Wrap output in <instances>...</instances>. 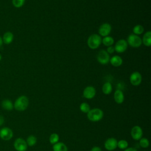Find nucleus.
<instances>
[{"label": "nucleus", "instance_id": "f257e3e1", "mask_svg": "<svg viewBox=\"0 0 151 151\" xmlns=\"http://www.w3.org/2000/svg\"><path fill=\"white\" fill-rule=\"evenodd\" d=\"M29 104V100L25 96H21L17 99L14 104V107L18 111H24L26 110Z\"/></svg>", "mask_w": 151, "mask_h": 151}, {"label": "nucleus", "instance_id": "f03ea898", "mask_svg": "<svg viewBox=\"0 0 151 151\" xmlns=\"http://www.w3.org/2000/svg\"><path fill=\"white\" fill-rule=\"evenodd\" d=\"M101 43V38L99 34H93L90 35L87 39V45L88 47L92 50H94L99 47Z\"/></svg>", "mask_w": 151, "mask_h": 151}, {"label": "nucleus", "instance_id": "7ed1b4c3", "mask_svg": "<svg viewBox=\"0 0 151 151\" xmlns=\"http://www.w3.org/2000/svg\"><path fill=\"white\" fill-rule=\"evenodd\" d=\"M103 117V111L98 108L90 109L87 113V118L91 122H98Z\"/></svg>", "mask_w": 151, "mask_h": 151}, {"label": "nucleus", "instance_id": "20e7f679", "mask_svg": "<svg viewBox=\"0 0 151 151\" xmlns=\"http://www.w3.org/2000/svg\"><path fill=\"white\" fill-rule=\"evenodd\" d=\"M126 41L128 45L134 48L139 47L142 44V38L139 35H135L134 34H130L127 37Z\"/></svg>", "mask_w": 151, "mask_h": 151}, {"label": "nucleus", "instance_id": "39448f33", "mask_svg": "<svg viewBox=\"0 0 151 151\" xmlns=\"http://www.w3.org/2000/svg\"><path fill=\"white\" fill-rule=\"evenodd\" d=\"M110 55L107 53V52L104 50H100L97 55V61L102 64V65H106L109 63L110 61Z\"/></svg>", "mask_w": 151, "mask_h": 151}, {"label": "nucleus", "instance_id": "423d86ee", "mask_svg": "<svg viewBox=\"0 0 151 151\" xmlns=\"http://www.w3.org/2000/svg\"><path fill=\"white\" fill-rule=\"evenodd\" d=\"M127 46L128 44L126 40L124 39H120L116 42L114 48L115 51L117 53H122L127 50Z\"/></svg>", "mask_w": 151, "mask_h": 151}, {"label": "nucleus", "instance_id": "0eeeda50", "mask_svg": "<svg viewBox=\"0 0 151 151\" xmlns=\"http://www.w3.org/2000/svg\"><path fill=\"white\" fill-rule=\"evenodd\" d=\"M111 31V26L109 23L102 24L99 28V35L101 37L108 36Z\"/></svg>", "mask_w": 151, "mask_h": 151}, {"label": "nucleus", "instance_id": "6e6552de", "mask_svg": "<svg viewBox=\"0 0 151 151\" xmlns=\"http://www.w3.org/2000/svg\"><path fill=\"white\" fill-rule=\"evenodd\" d=\"M130 82L134 86H139L142 83V77L141 74L138 71L133 72L130 76Z\"/></svg>", "mask_w": 151, "mask_h": 151}, {"label": "nucleus", "instance_id": "1a4fd4ad", "mask_svg": "<svg viewBox=\"0 0 151 151\" xmlns=\"http://www.w3.org/2000/svg\"><path fill=\"white\" fill-rule=\"evenodd\" d=\"M14 146L17 151H25L27 149L28 145L25 140L22 138H18L15 140Z\"/></svg>", "mask_w": 151, "mask_h": 151}, {"label": "nucleus", "instance_id": "9d476101", "mask_svg": "<svg viewBox=\"0 0 151 151\" xmlns=\"http://www.w3.org/2000/svg\"><path fill=\"white\" fill-rule=\"evenodd\" d=\"M13 136L12 130L6 127H4L0 130V137L4 140H9Z\"/></svg>", "mask_w": 151, "mask_h": 151}, {"label": "nucleus", "instance_id": "9b49d317", "mask_svg": "<svg viewBox=\"0 0 151 151\" xmlns=\"http://www.w3.org/2000/svg\"><path fill=\"white\" fill-rule=\"evenodd\" d=\"M131 136L132 137L136 140H140L143 135V131L142 128L139 126H134L132 127L131 130Z\"/></svg>", "mask_w": 151, "mask_h": 151}, {"label": "nucleus", "instance_id": "f8f14e48", "mask_svg": "<svg viewBox=\"0 0 151 151\" xmlns=\"http://www.w3.org/2000/svg\"><path fill=\"white\" fill-rule=\"evenodd\" d=\"M96 93V91L95 88L93 86H88L86 87L83 90V96L86 99H91L94 97Z\"/></svg>", "mask_w": 151, "mask_h": 151}, {"label": "nucleus", "instance_id": "ddd939ff", "mask_svg": "<svg viewBox=\"0 0 151 151\" xmlns=\"http://www.w3.org/2000/svg\"><path fill=\"white\" fill-rule=\"evenodd\" d=\"M104 147L106 149L109 151L114 150L117 147V141L113 137L107 139L104 143Z\"/></svg>", "mask_w": 151, "mask_h": 151}, {"label": "nucleus", "instance_id": "4468645a", "mask_svg": "<svg viewBox=\"0 0 151 151\" xmlns=\"http://www.w3.org/2000/svg\"><path fill=\"white\" fill-rule=\"evenodd\" d=\"M114 99L117 104L122 103L124 101V96L123 91L119 89L116 90L114 93Z\"/></svg>", "mask_w": 151, "mask_h": 151}, {"label": "nucleus", "instance_id": "2eb2a0df", "mask_svg": "<svg viewBox=\"0 0 151 151\" xmlns=\"http://www.w3.org/2000/svg\"><path fill=\"white\" fill-rule=\"evenodd\" d=\"M109 62L114 67H119L123 63V59L119 55H114L110 58Z\"/></svg>", "mask_w": 151, "mask_h": 151}, {"label": "nucleus", "instance_id": "dca6fc26", "mask_svg": "<svg viewBox=\"0 0 151 151\" xmlns=\"http://www.w3.org/2000/svg\"><path fill=\"white\" fill-rule=\"evenodd\" d=\"M14 40V34L10 31H7L4 33L2 37V41L5 44H11Z\"/></svg>", "mask_w": 151, "mask_h": 151}, {"label": "nucleus", "instance_id": "f3484780", "mask_svg": "<svg viewBox=\"0 0 151 151\" xmlns=\"http://www.w3.org/2000/svg\"><path fill=\"white\" fill-rule=\"evenodd\" d=\"M142 43L146 47H150L151 45V32L150 31H147L142 40Z\"/></svg>", "mask_w": 151, "mask_h": 151}, {"label": "nucleus", "instance_id": "a211bd4d", "mask_svg": "<svg viewBox=\"0 0 151 151\" xmlns=\"http://www.w3.org/2000/svg\"><path fill=\"white\" fill-rule=\"evenodd\" d=\"M1 106L4 109L8 111L12 110L14 108V104L9 99H4L1 103Z\"/></svg>", "mask_w": 151, "mask_h": 151}, {"label": "nucleus", "instance_id": "6ab92c4d", "mask_svg": "<svg viewBox=\"0 0 151 151\" xmlns=\"http://www.w3.org/2000/svg\"><path fill=\"white\" fill-rule=\"evenodd\" d=\"M54 151H68L66 145L62 142H57L52 146Z\"/></svg>", "mask_w": 151, "mask_h": 151}, {"label": "nucleus", "instance_id": "aec40b11", "mask_svg": "<svg viewBox=\"0 0 151 151\" xmlns=\"http://www.w3.org/2000/svg\"><path fill=\"white\" fill-rule=\"evenodd\" d=\"M112 85L110 82H106L102 86V91L104 94L107 95L112 91Z\"/></svg>", "mask_w": 151, "mask_h": 151}, {"label": "nucleus", "instance_id": "412c9836", "mask_svg": "<svg viewBox=\"0 0 151 151\" xmlns=\"http://www.w3.org/2000/svg\"><path fill=\"white\" fill-rule=\"evenodd\" d=\"M114 38L110 36H106L104 37L103 39H101V42L107 47L111 46L114 44Z\"/></svg>", "mask_w": 151, "mask_h": 151}, {"label": "nucleus", "instance_id": "4be33fe9", "mask_svg": "<svg viewBox=\"0 0 151 151\" xmlns=\"http://www.w3.org/2000/svg\"><path fill=\"white\" fill-rule=\"evenodd\" d=\"M144 31V28L142 25L138 24L135 25L133 28V34L137 35L142 34Z\"/></svg>", "mask_w": 151, "mask_h": 151}, {"label": "nucleus", "instance_id": "5701e85b", "mask_svg": "<svg viewBox=\"0 0 151 151\" xmlns=\"http://www.w3.org/2000/svg\"><path fill=\"white\" fill-rule=\"evenodd\" d=\"M26 143L29 146H33L37 143V138L33 135L29 136L26 140Z\"/></svg>", "mask_w": 151, "mask_h": 151}, {"label": "nucleus", "instance_id": "b1692460", "mask_svg": "<svg viewBox=\"0 0 151 151\" xmlns=\"http://www.w3.org/2000/svg\"><path fill=\"white\" fill-rule=\"evenodd\" d=\"M50 142L51 144L54 145L58 142L59 140V136L57 133H52L50 136Z\"/></svg>", "mask_w": 151, "mask_h": 151}, {"label": "nucleus", "instance_id": "393cba45", "mask_svg": "<svg viewBox=\"0 0 151 151\" xmlns=\"http://www.w3.org/2000/svg\"><path fill=\"white\" fill-rule=\"evenodd\" d=\"M80 110L85 113H87L90 110V107L87 103H82L80 106Z\"/></svg>", "mask_w": 151, "mask_h": 151}, {"label": "nucleus", "instance_id": "a878e982", "mask_svg": "<svg viewBox=\"0 0 151 151\" xmlns=\"http://www.w3.org/2000/svg\"><path fill=\"white\" fill-rule=\"evenodd\" d=\"M25 0H12V5L14 6V7L17 8H19L22 7L25 4Z\"/></svg>", "mask_w": 151, "mask_h": 151}, {"label": "nucleus", "instance_id": "bb28decb", "mask_svg": "<svg viewBox=\"0 0 151 151\" xmlns=\"http://www.w3.org/2000/svg\"><path fill=\"white\" fill-rule=\"evenodd\" d=\"M128 146V143L126 140H120L117 142V147L120 149H126Z\"/></svg>", "mask_w": 151, "mask_h": 151}, {"label": "nucleus", "instance_id": "cd10ccee", "mask_svg": "<svg viewBox=\"0 0 151 151\" xmlns=\"http://www.w3.org/2000/svg\"><path fill=\"white\" fill-rule=\"evenodd\" d=\"M140 146L143 148H147L149 145V142L148 139L146 138H141L139 141Z\"/></svg>", "mask_w": 151, "mask_h": 151}, {"label": "nucleus", "instance_id": "c85d7f7f", "mask_svg": "<svg viewBox=\"0 0 151 151\" xmlns=\"http://www.w3.org/2000/svg\"><path fill=\"white\" fill-rule=\"evenodd\" d=\"M106 51L107 52V53H108L109 54H113V53L115 51L114 48V47H113L112 45H111V46L107 47V50H106Z\"/></svg>", "mask_w": 151, "mask_h": 151}, {"label": "nucleus", "instance_id": "c756f323", "mask_svg": "<svg viewBox=\"0 0 151 151\" xmlns=\"http://www.w3.org/2000/svg\"><path fill=\"white\" fill-rule=\"evenodd\" d=\"M90 151H101V149L99 147L94 146L91 149Z\"/></svg>", "mask_w": 151, "mask_h": 151}, {"label": "nucleus", "instance_id": "7c9ffc66", "mask_svg": "<svg viewBox=\"0 0 151 151\" xmlns=\"http://www.w3.org/2000/svg\"><path fill=\"white\" fill-rule=\"evenodd\" d=\"M124 151H137L135 148L134 147H129V148H126Z\"/></svg>", "mask_w": 151, "mask_h": 151}, {"label": "nucleus", "instance_id": "2f4dec72", "mask_svg": "<svg viewBox=\"0 0 151 151\" xmlns=\"http://www.w3.org/2000/svg\"><path fill=\"white\" fill-rule=\"evenodd\" d=\"M4 119L2 116H0V126L1 125H2L4 124Z\"/></svg>", "mask_w": 151, "mask_h": 151}, {"label": "nucleus", "instance_id": "473e14b6", "mask_svg": "<svg viewBox=\"0 0 151 151\" xmlns=\"http://www.w3.org/2000/svg\"><path fill=\"white\" fill-rule=\"evenodd\" d=\"M3 44V41H2V38L0 36V47Z\"/></svg>", "mask_w": 151, "mask_h": 151}, {"label": "nucleus", "instance_id": "72a5a7b5", "mask_svg": "<svg viewBox=\"0 0 151 151\" xmlns=\"http://www.w3.org/2000/svg\"><path fill=\"white\" fill-rule=\"evenodd\" d=\"M1 59H2V56H1V55L0 54V61H1Z\"/></svg>", "mask_w": 151, "mask_h": 151}]
</instances>
